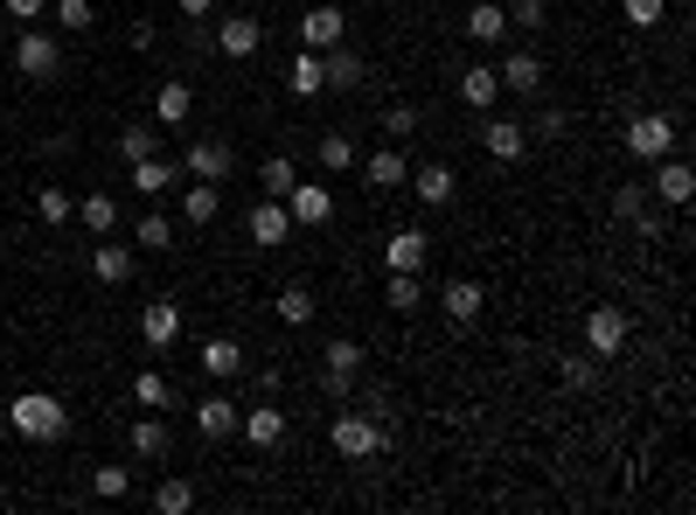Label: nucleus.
Masks as SVG:
<instances>
[{
    "instance_id": "obj_1",
    "label": "nucleus",
    "mask_w": 696,
    "mask_h": 515,
    "mask_svg": "<svg viewBox=\"0 0 696 515\" xmlns=\"http://www.w3.org/2000/svg\"><path fill=\"white\" fill-rule=\"evenodd\" d=\"M0 411H8V432H14V440H29V446L70 440V411H63V397H49V391H21L14 404H0Z\"/></svg>"
},
{
    "instance_id": "obj_2",
    "label": "nucleus",
    "mask_w": 696,
    "mask_h": 515,
    "mask_svg": "<svg viewBox=\"0 0 696 515\" xmlns=\"http://www.w3.org/2000/svg\"><path fill=\"white\" fill-rule=\"evenodd\" d=\"M14 70L29 77V84H49V77L63 70V42L42 29V21H29V29L14 36Z\"/></svg>"
},
{
    "instance_id": "obj_3",
    "label": "nucleus",
    "mask_w": 696,
    "mask_h": 515,
    "mask_svg": "<svg viewBox=\"0 0 696 515\" xmlns=\"http://www.w3.org/2000/svg\"><path fill=\"white\" fill-rule=\"evenodd\" d=\"M327 440H334V453H342V460H370V453H383V446H391V432H383L376 418H363V411H342Z\"/></svg>"
},
{
    "instance_id": "obj_4",
    "label": "nucleus",
    "mask_w": 696,
    "mask_h": 515,
    "mask_svg": "<svg viewBox=\"0 0 696 515\" xmlns=\"http://www.w3.org/2000/svg\"><path fill=\"white\" fill-rule=\"evenodd\" d=\"M627 153H634V161H662V153H676V119H668V112H634L627 119Z\"/></svg>"
},
{
    "instance_id": "obj_5",
    "label": "nucleus",
    "mask_w": 696,
    "mask_h": 515,
    "mask_svg": "<svg viewBox=\"0 0 696 515\" xmlns=\"http://www.w3.org/2000/svg\"><path fill=\"white\" fill-rule=\"evenodd\" d=\"M621 349H627V314H621L613 300H599V306L585 314V355H599V363H613Z\"/></svg>"
},
{
    "instance_id": "obj_6",
    "label": "nucleus",
    "mask_w": 696,
    "mask_h": 515,
    "mask_svg": "<svg viewBox=\"0 0 696 515\" xmlns=\"http://www.w3.org/2000/svg\"><path fill=\"white\" fill-rule=\"evenodd\" d=\"M182 168L195 174V182H230V168H238V153H230V140H216V133H202V140H189V153H182Z\"/></svg>"
},
{
    "instance_id": "obj_7",
    "label": "nucleus",
    "mask_w": 696,
    "mask_h": 515,
    "mask_svg": "<svg viewBox=\"0 0 696 515\" xmlns=\"http://www.w3.org/2000/svg\"><path fill=\"white\" fill-rule=\"evenodd\" d=\"M279 202H286V216L306 223V230H327V223H334V189H327V182H293Z\"/></svg>"
},
{
    "instance_id": "obj_8",
    "label": "nucleus",
    "mask_w": 696,
    "mask_h": 515,
    "mask_svg": "<svg viewBox=\"0 0 696 515\" xmlns=\"http://www.w3.org/2000/svg\"><path fill=\"white\" fill-rule=\"evenodd\" d=\"M334 42H349V14L334 0H321V8L300 14V49H334Z\"/></svg>"
},
{
    "instance_id": "obj_9",
    "label": "nucleus",
    "mask_w": 696,
    "mask_h": 515,
    "mask_svg": "<svg viewBox=\"0 0 696 515\" xmlns=\"http://www.w3.org/2000/svg\"><path fill=\"white\" fill-rule=\"evenodd\" d=\"M244 230H251V244H286L293 238V216H286V202H279V195H258L251 202V216H244Z\"/></svg>"
},
{
    "instance_id": "obj_10",
    "label": "nucleus",
    "mask_w": 696,
    "mask_h": 515,
    "mask_svg": "<svg viewBox=\"0 0 696 515\" xmlns=\"http://www.w3.org/2000/svg\"><path fill=\"white\" fill-rule=\"evenodd\" d=\"M502 91H523V98H544V57L536 49H508V57L495 63Z\"/></svg>"
},
{
    "instance_id": "obj_11",
    "label": "nucleus",
    "mask_w": 696,
    "mask_h": 515,
    "mask_svg": "<svg viewBox=\"0 0 696 515\" xmlns=\"http://www.w3.org/2000/svg\"><path fill=\"white\" fill-rule=\"evenodd\" d=\"M404 182H411V195H418L425 210H446V202L460 195V174H453L446 161H425V168H411Z\"/></svg>"
},
{
    "instance_id": "obj_12",
    "label": "nucleus",
    "mask_w": 696,
    "mask_h": 515,
    "mask_svg": "<svg viewBox=\"0 0 696 515\" xmlns=\"http://www.w3.org/2000/svg\"><path fill=\"white\" fill-rule=\"evenodd\" d=\"M440 306H446L453 327H474L481 306H487V286H481V279H446V286H440Z\"/></svg>"
},
{
    "instance_id": "obj_13",
    "label": "nucleus",
    "mask_w": 696,
    "mask_h": 515,
    "mask_svg": "<svg viewBox=\"0 0 696 515\" xmlns=\"http://www.w3.org/2000/svg\"><path fill=\"white\" fill-rule=\"evenodd\" d=\"M425 258H432V238L418 223L391 230V244H383V265H391V272H425Z\"/></svg>"
},
{
    "instance_id": "obj_14",
    "label": "nucleus",
    "mask_w": 696,
    "mask_h": 515,
    "mask_svg": "<svg viewBox=\"0 0 696 515\" xmlns=\"http://www.w3.org/2000/svg\"><path fill=\"white\" fill-rule=\"evenodd\" d=\"M238 432L258 446V453H272V446H286V411H272V404H251L238 411Z\"/></svg>"
},
{
    "instance_id": "obj_15",
    "label": "nucleus",
    "mask_w": 696,
    "mask_h": 515,
    "mask_svg": "<svg viewBox=\"0 0 696 515\" xmlns=\"http://www.w3.org/2000/svg\"><path fill=\"white\" fill-rule=\"evenodd\" d=\"M140 334H147V349H153V355L174 349V342H182V306H174V300H147Z\"/></svg>"
},
{
    "instance_id": "obj_16",
    "label": "nucleus",
    "mask_w": 696,
    "mask_h": 515,
    "mask_svg": "<svg viewBox=\"0 0 696 515\" xmlns=\"http://www.w3.org/2000/svg\"><path fill=\"white\" fill-rule=\"evenodd\" d=\"M216 49L223 57H258V49H265V21H251V14H230V21H216Z\"/></svg>"
},
{
    "instance_id": "obj_17",
    "label": "nucleus",
    "mask_w": 696,
    "mask_h": 515,
    "mask_svg": "<svg viewBox=\"0 0 696 515\" xmlns=\"http://www.w3.org/2000/svg\"><path fill=\"white\" fill-rule=\"evenodd\" d=\"M321 77H327V91H363V77H370V63L355 57L349 42H334V49H321Z\"/></svg>"
},
{
    "instance_id": "obj_18",
    "label": "nucleus",
    "mask_w": 696,
    "mask_h": 515,
    "mask_svg": "<svg viewBox=\"0 0 696 515\" xmlns=\"http://www.w3.org/2000/svg\"><path fill=\"white\" fill-rule=\"evenodd\" d=\"M91 279L98 286H125L133 279V251L112 244V238H91Z\"/></svg>"
},
{
    "instance_id": "obj_19",
    "label": "nucleus",
    "mask_w": 696,
    "mask_h": 515,
    "mask_svg": "<svg viewBox=\"0 0 696 515\" xmlns=\"http://www.w3.org/2000/svg\"><path fill=\"white\" fill-rule=\"evenodd\" d=\"M238 411H244V404H230V397H216V391H210V397H202V404L189 411V418H195L202 440L216 446V440H230V432H238Z\"/></svg>"
},
{
    "instance_id": "obj_20",
    "label": "nucleus",
    "mask_w": 696,
    "mask_h": 515,
    "mask_svg": "<svg viewBox=\"0 0 696 515\" xmlns=\"http://www.w3.org/2000/svg\"><path fill=\"white\" fill-rule=\"evenodd\" d=\"M125 182H133L140 195H153V202H161L174 182H182V168H174V161H161V153H147V161H133V168H125Z\"/></svg>"
},
{
    "instance_id": "obj_21",
    "label": "nucleus",
    "mask_w": 696,
    "mask_h": 515,
    "mask_svg": "<svg viewBox=\"0 0 696 515\" xmlns=\"http://www.w3.org/2000/svg\"><path fill=\"white\" fill-rule=\"evenodd\" d=\"M481 147L495 153V161H523V153H529V125H515V119H487V125H481Z\"/></svg>"
},
{
    "instance_id": "obj_22",
    "label": "nucleus",
    "mask_w": 696,
    "mask_h": 515,
    "mask_svg": "<svg viewBox=\"0 0 696 515\" xmlns=\"http://www.w3.org/2000/svg\"><path fill=\"white\" fill-rule=\"evenodd\" d=\"M202 376H216V383H230V376H244V349L230 342V334H210V342H202Z\"/></svg>"
},
{
    "instance_id": "obj_23",
    "label": "nucleus",
    "mask_w": 696,
    "mask_h": 515,
    "mask_svg": "<svg viewBox=\"0 0 696 515\" xmlns=\"http://www.w3.org/2000/svg\"><path fill=\"white\" fill-rule=\"evenodd\" d=\"M125 446H133L140 460H168V453H174V432H168V418H161V411H153V418H133Z\"/></svg>"
},
{
    "instance_id": "obj_24",
    "label": "nucleus",
    "mask_w": 696,
    "mask_h": 515,
    "mask_svg": "<svg viewBox=\"0 0 696 515\" xmlns=\"http://www.w3.org/2000/svg\"><path fill=\"white\" fill-rule=\"evenodd\" d=\"M495 98H502V77H495V63H467V70H460V105L487 112Z\"/></svg>"
},
{
    "instance_id": "obj_25",
    "label": "nucleus",
    "mask_w": 696,
    "mask_h": 515,
    "mask_svg": "<svg viewBox=\"0 0 696 515\" xmlns=\"http://www.w3.org/2000/svg\"><path fill=\"white\" fill-rule=\"evenodd\" d=\"M662 202H668V210H683V202L696 195V174H689V161H668V153H662V168H655V182H648Z\"/></svg>"
},
{
    "instance_id": "obj_26",
    "label": "nucleus",
    "mask_w": 696,
    "mask_h": 515,
    "mask_svg": "<svg viewBox=\"0 0 696 515\" xmlns=\"http://www.w3.org/2000/svg\"><path fill=\"white\" fill-rule=\"evenodd\" d=\"M189 112H195V91L182 77H168V84L153 91V125H189Z\"/></svg>"
},
{
    "instance_id": "obj_27",
    "label": "nucleus",
    "mask_w": 696,
    "mask_h": 515,
    "mask_svg": "<svg viewBox=\"0 0 696 515\" xmlns=\"http://www.w3.org/2000/svg\"><path fill=\"white\" fill-rule=\"evenodd\" d=\"M467 36H474L481 49H495V42H508V14L495 8V0H474V8H467Z\"/></svg>"
},
{
    "instance_id": "obj_28",
    "label": "nucleus",
    "mask_w": 696,
    "mask_h": 515,
    "mask_svg": "<svg viewBox=\"0 0 696 515\" xmlns=\"http://www.w3.org/2000/svg\"><path fill=\"white\" fill-rule=\"evenodd\" d=\"M613 216L655 238V210H648V189H640V182H621V189H613Z\"/></svg>"
},
{
    "instance_id": "obj_29",
    "label": "nucleus",
    "mask_w": 696,
    "mask_h": 515,
    "mask_svg": "<svg viewBox=\"0 0 696 515\" xmlns=\"http://www.w3.org/2000/svg\"><path fill=\"white\" fill-rule=\"evenodd\" d=\"M216 210H223V189H216V182H195V189H182V223L210 230V223H216Z\"/></svg>"
},
{
    "instance_id": "obj_30",
    "label": "nucleus",
    "mask_w": 696,
    "mask_h": 515,
    "mask_svg": "<svg viewBox=\"0 0 696 515\" xmlns=\"http://www.w3.org/2000/svg\"><path fill=\"white\" fill-rule=\"evenodd\" d=\"M286 91H293V98H321V91H327V77H321V49H300V57H293Z\"/></svg>"
},
{
    "instance_id": "obj_31",
    "label": "nucleus",
    "mask_w": 696,
    "mask_h": 515,
    "mask_svg": "<svg viewBox=\"0 0 696 515\" xmlns=\"http://www.w3.org/2000/svg\"><path fill=\"white\" fill-rule=\"evenodd\" d=\"M77 223H84V230H91V238H112V230H119V202L91 189L84 202H77Z\"/></svg>"
},
{
    "instance_id": "obj_32",
    "label": "nucleus",
    "mask_w": 696,
    "mask_h": 515,
    "mask_svg": "<svg viewBox=\"0 0 696 515\" xmlns=\"http://www.w3.org/2000/svg\"><path fill=\"white\" fill-rule=\"evenodd\" d=\"M404 174H411L404 153H391V147H376L370 161H363V182H370V189H404Z\"/></svg>"
},
{
    "instance_id": "obj_33",
    "label": "nucleus",
    "mask_w": 696,
    "mask_h": 515,
    "mask_svg": "<svg viewBox=\"0 0 696 515\" xmlns=\"http://www.w3.org/2000/svg\"><path fill=\"white\" fill-rule=\"evenodd\" d=\"M189 508H195V481H182V474L153 481V515H189Z\"/></svg>"
},
{
    "instance_id": "obj_34",
    "label": "nucleus",
    "mask_w": 696,
    "mask_h": 515,
    "mask_svg": "<svg viewBox=\"0 0 696 515\" xmlns=\"http://www.w3.org/2000/svg\"><path fill=\"white\" fill-rule=\"evenodd\" d=\"M133 404H140V411H174V383H168L161 370H140V376H133Z\"/></svg>"
},
{
    "instance_id": "obj_35",
    "label": "nucleus",
    "mask_w": 696,
    "mask_h": 515,
    "mask_svg": "<svg viewBox=\"0 0 696 515\" xmlns=\"http://www.w3.org/2000/svg\"><path fill=\"white\" fill-rule=\"evenodd\" d=\"M314 147H321V168L327 174H349L355 168V140L349 133H314Z\"/></svg>"
},
{
    "instance_id": "obj_36",
    "label": "nucleus",
    "mask_w": 696,
    "mask_h": 515,
    "mask_svg": "<svg viewBox=\"0 0 696 515\" xmlns=\"http://www.w3.org/2000/svg\"><path fill=\"white\" fill-rule=\"evenodd\" d=\"M91 495L98 502H125L133 495V467H91Z\"/></svg>"
},
{
    "instance_id": "obj_37",
    "label": "nucleus",
    "mask_w": 696,
    "mask_h": 515,
    "mask_svg": "<svg viewBox=\"0 0 696 515\" xmlns=\"http://www.w3.org/2000/svg\"><path fill=\"white\" fill-rule=\"evenodd\" d=\"M36 216H42L49 230H63V223L77 216V202H70V189H36Z\"/></svg>"
},
{
    "instance_id": "obj_38",
    "label": "nucleus",
    "mask_w": 696,
    "mask_h": 515,
    "mask_svg": "<svg viewBox=\"0 0 696 515\" xmlns=\"http://www.w3.org/2000/svg\"><path fill=\"white\" fill-rule=\"evenodd\" d=\"M363 355H370L363 342H349V334H334V342L321 349V363H327V370H342V376H355V370H363Z\"/></svg>"
},
{
    "instance_id": "obj_39",
    "label": "nucleus",
    "mask_w": 696,
    "mask_h": 515,
    "mask_svg": "<svg viewBox=\"0 0 696 515\" xmlns=\"http://www.w3.org/2000/svg\"><path fill=\"white\" fill-rule=\"evenodd\" d=\"M279 321H286V327L314 321V286H286V293H279Z\"/></svg>"
},
{
    "instance_id": "obj_40",
    "label": "nucleus",
    "mask_w": 696,
    "mask_h": 515,
    "mask_svg": "<svg viewBox=\"0 0 696 515\" xmlns=\"http://www.w3.org/2000/svg\"><path fill=\"white\" fill-rule=\"evenodd\" d=\"M133 244H147V251H168V244H174V223H168L161 210H147V216L133 223Z\"/></svg>"
},
{
    "instance_id": "obj_41",
    "label": "nucleus",
    "mask_w": 696,
    "mask_h": 515,
    "mask_svg": "<svg viewBox=\"0 0 696 515\" xmlns=\"http://www.w3.org/2000/svg\"><path fill=\"white\" fill-rule=\"evenodd\" d=\"M383 300L397 306V314H411V306L425 300V286H418V272H391V286H383Z\"/></svg>"
},
{
    "instance_id": "obj_42",
    "label": "nucleus",
    "mask_w": 696,
    "mask_h": 515,
    "mask_svg": "<svg viewBox=\"0 0 696 515\" xmlns=\"http://www.w3.org/2000/svg\"><path fill=\"white\" fill-rule=\"evenodd\" d=\"M153 140H161L153 125H125V133H119V161H125V168H133V161H147V153H153Z\"/></svg>"
},
{
    "instance_id": "obj_43",
    "label": "nucleus",
    "mask_w": 696,
    "mask_h": 515,
    "mask_svg": "<svg viewBox=\"0 0 696 515\" xmlns=\"http://www.w3.org/2000/svg\"><path fill=\"white\" fill-rule=\"evenodd\" d=\"M258 182H265V195H286V189L300 182V168L286 161V153H272V161H265V174H258Z\"/></svg>"
},
{
    "instance_id": "obj_44",
    "label": "nucleus",
    "mask_w": 696,
    "mask_h": 515,
    "mask_svg": "<svg viewBox=\"0 0 696 515\" xmlns=\"http://www.w3.org/2000/svg\"><path fill=\"white\" fill-rule=\"evenodd\" d=\"M91 21H98V8H91V0H57V29H70V36H84V29H91Z\"/></svg>"
},
{
    "instance_id": "obj_45",
    "label": "nucleus",
    "mask_w": 696,
    "mask_h": 515,
    "mask_svg": "<svg viewBox=\"0 0 696 515\" xmlns=\"http://www.w3.org/2000/svg\"><path fill=\"white\" fill-rule=\"evenodd\" d=\"M557 376L572 383V391H585V383L599 376V355H564V363H557Z\"/></svg>"
},
{
    "instance_id": "obj_46",
    "label": "nucleus",
    "mask_w": 696,
    "mask_h": 515,
    "mask_svg": "<svg viewBox=\"0 0 696 515\" xmlns=\"http://www.w3.org/2000/svg\"><path fill=\"white\" fill-rule=\"evenodd\" d=\"M627 21H634V29H662V21H668V0H627Z\"/></svg>"
},
{
    "instance_id": "obj_47",
    "label": "nucleus",
    "mask_w": 696,
    "mask_h": 515,
    "mask_svg": "<svg viewBox=\"0 0 696 515\" xmlns=\"http://www.w3.org/2000/svg\"><path fill=\"white\" fill-rule=\"evenodd\" d=\"M383 133H391V140H411V133H418V105H391V112H383Z\"/></svg>"
},
{
    "instance_id": "obj_48",
    "label": "nucleus",
    "mask_w": 696,
    "mask_h": 515,
    "mask_svg": "<svg viewBox=\"0 0 696 515\" xmlns=\"http://www.w3.org/2000/svg\"><path fill=\"white\" fill-rule=\"evenodd\" d=\"M502 14H508V29H544V0H515Z\"/></svg>"
},
{
    "instance_id": "obj_49",
    "label": "nucleus",
    "mask_w": 696,
    "mask_h": 515,
    "mask_svg": "<svg viewBox=\"0 0 696 515\" xmlns=\"http://www.w3.org/2000/svg\"><path fill=\"white\" fill-rule=\"evenodd\" d=\"M564 125H572V112H564V105H544V119H536L529 133H544V140H564Z\"/></svg>"
},
{
    "instance_id": "obj_50",
    "label": "nucleus",
    "mask_w": 696,
    "mask_h": 515,
    "mask_svg": "<svg viewBox=\"0 0 696 515\" xmlns=\"http://www.w3.org/2000/svg\"><path fill=\"white\" fill-rule=\"evenodd\" d=\"M321 391L342 404V397H355V376H342V370H321Z\"/></svg>"
},
{
    "instance_id": "obj_51",
    "label": "nucleus",
    "mask_w": 696,
    "mask_h": 515,
    "mask_svg": "<svg viewBox=\"0 0 696 515\" xmlns=\"http://www.w3.org/2000/svg\"><path fill=\"white\" fill-rule=\"evenodd\" d=\"M8 14L21 21V29H29V21H42V0H8Z\"/></svg>"
},
{
    "instance_id": "obj_52",
    "label": "nucleus",
    "mask_w": 696,
    "mask_h": 515,
    "mask_svg": "<svg viewBox=\"0 0 696 515\" xmlns=\"http://www.w3.org/2000/svg\"><path fill=\"white\" fill-rule=\"evenodd\" d=\"M174 8H182L189 21H210V8H216V0H174Z\"/></svg>"
},
{
    "instance_id": "obj_53",
    "label": "nucleus",
    "mask_w": 696,
    "mask_h": 515,
    "mask_svg": "<svg viewBox=\"0 0 696 515\" xmlns=\"http://www.w3.org/2000/svg\"><path fill=\"white\" fill-rule=\"evenodd\" d=\"M0 440H8V411H0Z\"/></svg>"
},
{
    "instance_id": "obj_54",
    "label": "nucleus",
    "mask_w": 696,
    "mask_h": 515,
    "mask_svg": "<svg viewBox=\"0 0 696 515\" xmlns=\"http://www.w3.org/2000/svg\"><path fill=\"white\" fill-rule=\"evenodd\" d=\"M0 502H8V487H0Z\"/></svg>"
}]
</instances>
